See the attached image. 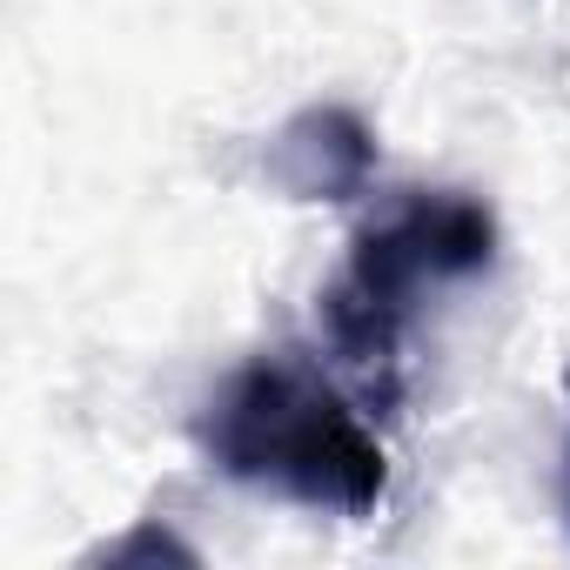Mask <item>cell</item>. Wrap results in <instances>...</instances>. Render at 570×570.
Segmentation results:
<instances>
[{"instance_id": "3", "label": "cell", "mask_w": 570, "mask_h": 570, "mask_svg": "<svg viewBox=\"0 0 570 570\" xmlns=\"http://www.w3.org/2000/svg\"><path fill=\"white\" fill-rule=\"evenodd\" d=\"M376 168V141L356 108H303L268 141V181L289 202H350Z\"/></svg>"}, {"instance_id": "1", "label": "cell", "mask_w": 570, "mask_h": 570, "mask_svg": "<svg viewBox=\"0 0 570 570\" xmlns=\"http://www.w3.org/2000/svg\"><path fill=\"white\" fill-rule=\"evenodd\" d=\"M202 450L222 476L330 517H370L390 483L376 430L303 356H262L235 370L202 416Z\"/></svg>"}, {"instance_id": "2", "label": "cell", "mask_w": 570, "mask_h": 570, "mask_svg": "<svg viewBox=\"0 0 570 570\" xmlns=\"http://www.w3.org/2000/svg\"><path fill=\"white\" fill-rule=\"evenodd\" d=\"M490 255H497V222L476 195L456 188L410 195L390 222H370L350 242V268L323 289V336L370 383L376 403H396V343L416 289L463 282L490 268Z\"/></svg>"}, {"instance_id": "4", "label": "cell", "mask_w": 570, "mask_h": 570, "mask_svg": "<svg viewBox=\"0 0 570 570\" xmlns=\"http://www.w3.org/2000/svg\"><path fill=\"white\" fill-rule=\"evenodd\" d=\"M563 497H570V456H563Z\"/></svg>"}]
</instances>
